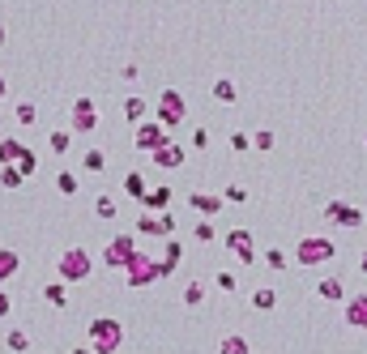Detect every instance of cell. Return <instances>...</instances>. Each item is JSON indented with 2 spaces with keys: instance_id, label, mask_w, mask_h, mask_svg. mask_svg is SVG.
Returning a JSON list of instances; mask_svg holds the SVG:
<instances>
[{
  "instance_id": "1",
  "label": "cell",
  "mask_w": 367,
  "mask_h": 354,
  "mask_svg": "<svg viewBox=\"0 0 367 354\" xmlns=\"http://www.w3.org/2000/svg\"><path fill=\"white\" fill-rule=\"evenodd\" d=\"M171 273H176V265L154 261V257H145V252L137 248L133 261H129V269H124V286L129 290H145V286H154V282H167Z\"/></svg>"
},
{
  "instance_id": "2",
  "label": "cell",
  "mask_w": 367,
  "mask_h": 354,
  "mask_svg": "<svg viewBox=\"0 0 367 354\" xmlns=\"http://www.w3.org/2000/svg\"><path fill=\"white\" fill-rule=\"evenodd\" d=\"M86 337H90V350L94 354H115L120 346H124V320L115 316H94L86 324Z\"/></svg>"
},
{
  "instance_id": "3",
  "label": "cell",
  "mask_w": 367,
  "mask_h": 354,
  "mask_svg": "<svg viewBox=\"0 0 367 354\" xmlns=\"http://www.w3.org/2000/svg\"><path fill=\"white\" fill-rule=\"evenodd\" d=\"M337 257V243L329 239V235H303L299 243H295V261L303 265V269H321V265H329Z\"/></svg>"
},
{
  "instance_id": "4",
  "label": "cell",
  "mask_w": 367,
  "mask_h": 354,
  "mask_svg": "<svg viewBox=\"0 0 367 354\" xmlns=\"http://www.w3.org/2000/svg\"><path fill=\"white\" fill-rule=\"evenodd\" d=\"M56 273H60V282L77 286V282H86V277L94 273V257H90L86 248H64L60 261H56Z\"/></svg>"
},
{
  "instance_id": "5",
  "label": "cell",
  "mask_w": 367,
  "mask_h": 354,
  "mask_svg": "<svg viewBox=\"0 0 367 354\" xmlns=\"http://www.w3.org/2000/svg\"><path fill=\"white\" fill-rule=\"evenodd\" d=\"M154 120L158 124H167V129H180V124L188 120V98L180 94V90H162L158 94V103H154Z\"/></svg>"
},
{
  "instance_id": "6",
  "label": "cell",
  "mask_w": 367,
  "mask_h": 354,
  "mask_svg": "<svg viewBox=\"0 0 367 354\" xmlns=\"http://www.w3.org/2000/svg\"><path fill=\"white\" fill-rule=\"evenodd\" d=\"M99 124H103V111H99V98H73V107H68V129L73 133H99Z\"/></svg>"
},
{
  "instance_id": "7",
  "label": "cell",
  "mask_w": 367,
  "mask_h": 354,
  "mask_svg": "<svg viewBox=\"0 0 367 354\" xmlns=\"http://www.w3.org/2000/svg\"><path fill=\"white\" fill-rule=\"evenodd\" d=\"M167 141H171V129H167V124H158V120H141L137 133H133V145L141 149V154H154V149L167 145Z\"/></svg>"
},
{
  "instance_id": "8",
  "label": "cell",
  "mask_w": 367,
  "mask_h": 354,
  "mask_svg": "<svg viewBox=\"0 0 367 354\" xmlns=\"http://www.w3.org/2000/svg\"><path fill=\"white\" fill-rule=\"evenodd\" d=\"M325 222H333V226H346V231H359L363 226V209L359 205H350V201H325Z\"/></svg>"
},
{
  "instance_id": "9",
  "label": "cell",
  "mask_w": 367,
  "mask_h": 354,
  "mask_svg": "<svg viewBox=\"0 0 367 354\" xmlns=\"http://www.w3.org/2000/svg\"><path fill=\"white\" fill-rule=\"evenodd\" d=\"M227 252L239 261V265H256V243H252V231H243V226H235V231L223 235Z\"/></svg>"
},
{
  "instance_id": "10",
  "label": "cell",
  "mask_w": 367,
  "mask_h": 354,
  "mask_svg": "<svg viewBox=\"0 0 367 354\" xmlns=\"http://www.w3.org/2000/svg\"><path fill=\"white\" fill-rule=\"evenodd\" d=\"M176 214H171V209H162V214H141L137 218V235H158V239H171V235H176Z\"/></svg>"
},
{
  "instance_id": "11",
  "label": "cell",
  "mask_w": 367,
  "mask_h": 354,
  "mask_svg": "<svg viewBox=\"0 0 367 354\" xmlns=\"http://www.w3.org/2000/svg\"><path fill=\"white\" fill-rule=\"evenodd\" d=\"M133 252H137L133 235H115V239L103 248V265H107V269H120V273H124V269H129V261H133Z\"/></svg>"
},
{
  "instance_id": "12",
  "label": "cell",
  "mask_w": 367,
  "mask_h": 354,
  "mask_svg": "<svg viewBox=\"0 0 367 354\" xmlns=\"http://www.w3.org/2000/svg\"><path fill=\"white\" fill-rule=\"evenodd\" d=\"M184 158H188V149H184V145H176V141L158 145L154 154H150V162H154V167H162V171H180V167H184Z\"/></svg>"
},
{
  "instance_id": "13",
  "label": "cell",
  "mask_w": 367,
  "mask_h": 354,
  "mask_svg": "<svg viewBox=\"0 0 367 354\" xmlns=\"http://www.w3.org/2000/svg\"><path fill=\"white\" fill-rule=\"evenodd\" d=\"M188 205H192V209H197L201 218H218V214H223V209H227V201H223V196H218V192H201V188H197V192H192V196H188Z\"/></svg>"
},
{
  "instance_id": "14",
  "label": "cell",
  "mask_w": 367,
  "mask_h": 354,
  "mask_svg": "<svg viewBox=\"0 0 367 354\" xmlns=\"http://www.w3.org/2000/svg\"><path fill=\"white\" fill-rule=\"evenodd\" d=\"M341 316H346V324H350V328H363V333H367V290L341 303Z\"/></svg>"
},
{
  "instance_id": "15",
  "label": "cell",
  "mask_w": 367,
  "mask_h": 354,
  "mask_svg": "<svg viewBox=\"0 0 367 354\" xmlns=\"http://www.w3.org/2000/svg\"><path fill=\"white\" fill-rule=\"evenodd\" d=\"M141 209H145V214H162V209H171V188H167V184H162V188H150V192L141 196Z\"/></svg>"
},
{
  "instance_id": "16",
  "label": "cell",
  "mask_w": 367,
  "mask_h": 354,
  "mask_svg": "<svg viewBox=\"0 0 367 354\" xmlns=\"http://www.w3.org/2000/svg\"><path fill=\"white\" fill-rule=\"evenodd\" d=\"M316 295H321L325 303H346V282H341V277H321Z\"/></svg>"
},
{
  "instance_id": "17",
  "label": "cell",
  "mask_w": 367,
  "mask_h": 354,
  "mask_svg": "<svg viewBox=\"0 0 367 354\" xmlns=\"http://www.w3.org/2000/svg\"><path fill=\"white\" fill-rule=\"evenodd\" d=\"M17 269H21L17 248H0V286H5V282H13V277H17Z\"/></svg>"
},
{
  "instance_id": "18",
  "label": "cell",
  "mask_w": 367,
  "mask_h": 354,
  "mask_svg": "<svg viewBox=\"0 0 367 354\" xmlns=\"http://www.w3.org/2000/svg\"><path fill=\"white\" fill-rule=\"evenodd\" d=\"M180 299H184V308H205V299H209V286L201 282V277H192V282L184 286V295H180Z\"/></svg>"
},
{
  "instance_id": "19",
  "label": "cell",
  "mask_w": 367,
  "mask_h": 354,
  "mask_svg": "<svg viewBox=\"0 0 367 354\" xmlns=\"http://www.w3.org/2000/svg\"><path fill=\"white\" fill-rule=\"evenodd\" d=\"M21 137H0V167H13L17 158H21Z\"/></svg>"
},
{
  "instance_id": "20",
  "label": "cell",
  "mask_w": 367,
  "mask_h": 354,
  "mask_svg": "<svg viewBox=\"0 0 367 354\" xmlns=\"http://www.w3.org/2000/svg\"><path fill=\"white\" fill-rule=\"evenodd\" d=\"M235 98H239V86H235L231 77H218V82H214V103H223V107H231Z\"/></svg>"
},
{
  "instance_id": "21",
  "label": "cell",
  "mask_w": 367,
  "mask_h": 354,
  "mask_svg": "<svg viewBox=\"0 0 367 354\" xmlns=\"http://www.w3.org/2000/svg\"><path fill=\"white\" fill-rule=\"evenodd\" d=\"M120 111H124V120H129V124H141L145 115H150L145 98H137V94H133V98H124V103H120Z\"/></svg>"
},
{
  "instance_id": "22",
  "label": "cell",
  "mask_w": 367,
  "mask_h": 354,
  "mask_svg": "<svg viewBox=\"0 0 367 354\" xmlns=\"http://www.w3.org/2000/svg\"><path fill=\"white\" fill-rule=\"evenodd\" d=\"M43 299L52 303V308H68V282H47L43 286Z\"/></svg>"
},
{
  "instance_id": "23",
  "label": "cell",
  "mask_w": 367,
  "mask_h": 354,
  "mask_svg": "<svg viewBox=\"0 0 367 354\" xmlns=\"http://www.w3.org/2000/svg\"><path fill=\"white\" fill-rule=\"evenodd\" d=\"M252 308H256V312H274V308H278V290H274V286L252 290Z\"/></svg>"
},
{
  "instance_id": "24",
  "label": "cell",
  "mask_w": 367,
  "mask_h": 354,
  "mask_svg": "<svg viewBox=\"0 0 367 354\" xmlns=\"http://www.w3.org/2000/svg\"><path fill=\"white\" fill-rule=\"evenodd\" d=\"M218 354H252V342H248V337H239V333H231V337H223Z\"/></svg>"
},
{
  "instance_id": "25",
  "label": "cell",
  "mask_w": 367,
  "mask_h": 354,
  "mask_svg": "<svg viewBox=\"0 0 367 354\" xmlns=\"http://www.w3.org/2000/svg\"><path fill=\"white\" fill-rule=\"evenodd\" d=\"M124 192H129L133 201H141L145 192H150V188H145V175H141V171H129V175H124Z\"/></svg>"
},
{
  "instance_id": "26",
  "label": "cell",
  "mask_w": 367,
  "mask_h": 354,
  "mask_svg": "<svg viewBox=\"0 0 367 354\" xmlns=\"http://www.w3.org/2000/svg\"><path fill=\"white\" fill-rule=\"evenodd\" d=\"M13 120L21 124V129H35V120H39V107H35V103H17V107H13Z\"/></svg>"
},
{
  "instance_id": "27",
  "label": "cell",
  "mask_w": 367,
  "mask_h": 354,
  "mask_svg": "<svg viewBox=\"0 0 367 354\" xmlns=\"http://www.w3.org/2000/svg\"><path fill=\"white\" fill-rule=\"evenodd\" d=\"M13 167H17V171H21V175H26V180H30V175L39 171V154H35V149L26 145V149H21V158H17Z\"/></svg>"
},
{
  "instance_id": "28",
  "label": "cell",
  "mask_w": 367,
  "mask_h": 354,
  "mask_svg": "<svg viewBox=\"0 0 367 354\" xmlns=\"http://www.w3.org/2000/svg\"><path fill=\"white\" fill-rule=\"evenodd\" d=\"M94 214H99L103 222H115L120 218V205H115L111 196H99V201H94Z\"/></svg>"
},
{
  "instance_id": "29",
  "label": "cell",
  "mask_w": 367,
  "mask_h": 354,
  "mask_svg": "<svg viewBox=\"0 0 367 354\" xmlns=\"http://www.w3.org/2000/svg\"><path fill=\"white\" fill-rule=\"evenodd\" d=\"M21 184H26V175H21L17 167H0V188L13 192V188H21Z\"/></svg>"
},
{
  "instance_id": "30",
  "label": "cell",
  "mask_w": 367,
  "mask_h": 354,
  "mask_svg": "<svg viewBox=\"0 0 367 354\" xmlns=\"http://www.w3.org/2000/svg\"><path fill=\"white\" fill-rule=\"evenodd\" d=\"M47 145H52V154H68V145H73V129H56L52 137H47Z\"/></svg>"
},
{
  "instance_id": "31",
  "label": "cell",
  "mask_w": 367,
  "mask_h": 354,
  "mask_svg": "<svg viewBox=\"0 0 367 354\" xmlns=\"http://www.w3.org/2000/svg\"><path fill=\"white\" fill-rule=\"evenodd\" d=\"M82 167H86V171H94V175H99V171H107V154H103V149H86V158H82Z\"/></svg>"
},
{
  "instance_id": "32",
  "label": "cell",
  "mask_w": 367,
  "mask_h": 354,
  "mask_svg": "<svg viewBox=\"0 0 367 354\" xmlns=\"http://www.w3.org/2000/svg\"><path fill=\"white\" fill-rule=\"evenodd\" d=\"M5 346H9L13 354H26V350H30V337L21 333V328H9V337H5Z\"/></svg>"
},
{
  "instance_id": "33",
  "label": "cell",
  "mask_w": 367,
  "mask_h": 354,
  "mask_svg": "<svg viewBox=\"0 0 367 354\" xmlns=\"http://www.w3.org/2000/svg\"><path fill=\"white\" fill-rule=\"evenodd\" d=\"M56 188H60L64 196H77L82 184H77V175H73V171H60V175H56Z\"/></svg>"
},
{
  "instance_id": "34",
  "label": "cell",
  "mask_w": 367,
  "mask_h": 354,
  "mask_svg": "<svg viewBox=\"0 0 367 354\" xmlns=\"http://www.w3.org/2000/svg\"><path fill=\"white\" fill-rule=\"evenodd\" d=\"M214 286H218V290H223V295H235V286H239V277H235L231 269H223V273H218V277H214Z\"/></svg>"
},
{
  "instance_id": "35",
  "label": "cell",
  "mask_w": 367,
  "mask_h": 354,
  "mask_svg": "<svg viewBox=\"0 0 367 354\" xmlns=\"http://www.w3.org/2000/svg\"><path fill=\"white\" fill-rule=\"evenodd\" d=\"M162 261H167V265H180V261H184V243H180L176 235L167 239V257H162Z\"/></svg>"
},
{
  "instance_id": "36",
  "label": "cell",
  "mask_w": 367,
  "mask_h": 354,
  "mask_svg": "<svg viewBox=\"0 0 367 354\" xmlns=\"http://www.w3.org/2000/svg\"><path fill=\"white\" fill-rule=\"evenodd\" d=\"M252 149H261V154H269V149H274V133H269V129L252 133Z\"/></svg>"
},
{
  "instance_id": "37",
  "label": "cell",
  "mask_w": 367,
  "mask_h": 354,
  "mask_svg": "<svg viewBox=\"0 0 367 354\" xmlns=\"http://www.w3.org/2000/svg\"><path fill=\"white\" fill-rule=\"evenodd\" d=\"M223 201H227V205H243V201H248V188H239V184H231V188L223 192Z\"/></svg>"
},
{
  "instance_id": "38",
  "label": "cell",
  "mask_w": 367,
  "mask_h": 354,
  "mask_svg": "<svg viewBox=\"0 0 367 354\" xmlns=\"http://www.w3.org/2000/svg\"><path fill=\"white\" fill-rule=\"evenodd\" d=\"M265 265H269V269H286V252H282V248H269V252H265Z\"/></svg>"
},
{
  "instance_id": "39",
  "label": "cell",
  "mask_w": 367,
  "mask_h": 354,
  "mask_svg": "<svg viewBox=\"0 0 367 354\" xmlns=\"http://www.w3.org/2000/svg\"><path fill=\"white\" fill-rule=\"evenodd\" d=\"M231 149H235V154H248V149H252V137H248V133H231Z\"/></svg>"
},
{
  "instance_id": "40",
  "label": "cell",
  "mask_w": 367,
  "mask_h": 354,
  "mask_svg": "<svg viewBox=\"0 0 367 354\" xmlns=\"http://www.w3.org/2000/svg\"><path fill=\"white\" fill-rule=\"evenodd\" d=\"M192 235H197L201 243H209V239H214V226H209V218H201V222H197V231H192Z\"/></svg>"
},
{
  "instance_id": "41",
  "label": "cell",
  "mask_w": 367,
  "mask_h": 354,
  "mask_svg": "<svg viewBox=\"0 0 367 354\" xmlns=\"http://www.w3.org/2000/svg\"><path fill=\"white\" fill-rule=\"evenodd\" d=\"M9 312H13V299H9V295H5V286H0V320H5V316H9Z\"/></svg>"
},
{
  "instance_id": "42",
  "label": "cell",
  "mask_w": 367,
  "mask_h": 354,
  "mask_svg": "<svg viewBox=\"0 0 367 354\" xmlns=\"http://www.w3.org/2000/svg\"><path fill=\"white\" fill-rule=\"evenodd\" d=\"M205 145H209V133H205V129L192 133V149H205Z\"/></svg>"
},
{
  "instance_id": "43",
  "label": "cell",
  "mask_w": 367,
  "mask_h": 354,
  "mask_svg": "<svg viewBox=\"0 0 367 354\" xmlns=\"http://www.w3.org/2000/svg\"><path fill=\"white\" fill-rule=\"evenodd\" d=\"M137 73H141L137 64H124V68H120V77H124V82H137Z\"/></svg>"
},
{
  "instance_id": "44",
  "label": "cell",
  "mask_w": 367,
  "mask_h": 354,
  "mask_svg": "<svg viewBox=\"0 0 367 354\" xmlns=\"http://www.w3.org/2000/svg\"><path fill=\"white\" fill-rule=\"evenodd\" d=\"M0 98H9V77L0 73Z\"/></svg>"
},
{
  "instance_id": "45",
  "label": "cell",
  "mask_w": 367,
  "mask_h": 354,
  "mask_svg": "<svg viewBox=\"0 0 367 354\" xmlns=\"http://www.w3.org/2000/svg\"><path fill=\"white\" fill-rule=\"evenodd\" d=\"M5 43H9V30H5V26H0V47H5Z\"/></svg>"
},
{
  "instance_id": "46",
  "label": "cell",
  "mask_w": 367,
  "mask_h": 354,
  "mask_svg": "<svg viewBox=\"0 0 367 354\" xmlns=\"http://www.w3.org/2000/svg\"><path fill=\"white\" fill-rule=\"evenodd\" d=\"M73 354H94V350H90V346H77V350H73Z\"/></svg>"
},
{
  "instance_id": "47",
  "label": "cell",
  "mask_w": 367,
  "mask_h": 354,
  "mask_svg": "<svg viewBox=\"0 0 367 354\" xmlns=\"http://www.w3.org/2000/svg\"><path fill=\"white\" fill-rule=\"evenodd\" d=\"M359 269H363V273H367V252H363V257H359Z\"/></svg>"
},
{
  "instance_id": "48",
  "label": "cell",
  "mask_w": 367,
  "mask_h": 354,
  "mask_svg": "<svg viewBox=\"0 0 367 354\" xmlns=\"http://www.w3.org/2000/svg\"><path fill=\"white\" fill-rule=\"evenodd\" d=\"M363 145H367V133H363Z\"/></svg>"
}]
</instances>
